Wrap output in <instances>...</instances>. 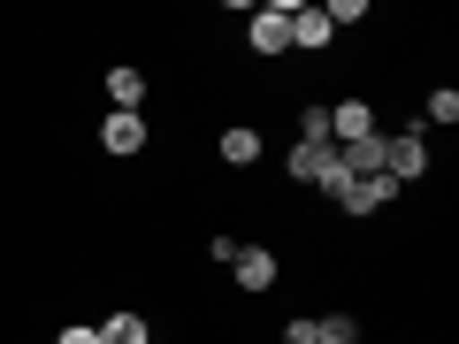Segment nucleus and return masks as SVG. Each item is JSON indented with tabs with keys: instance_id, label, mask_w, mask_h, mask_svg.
Returning a JSON list of instances; mask_svg holds the SVG:
<instances>
[{
	"instance_id": "1",
	"label": "nucleus",
	"mask_w": 459,
	"mask_h": 344,
	"mask_svg": "<svg viewBox=\"0 0 459 344\" xmlns=\"http://www.w3.org/2000/svg\"><path fill=\"white\" fill-rule=\"evenodd\" d=\"M421 168H429L421 131H398V138H383V176H391V184H413Z\"/></svg>"
},
{
	"instance_id": "2",
	"label": "nucleus",
	"mask_w": 459,
	"mask_h": 344,
	"mask_svg": "<svg viewBox=\"0 0 459 344\" xmlns=\"http://www.w3.org/2000/svg\"><path fill=\"white\" fill-rule=\"evenodd\" d=\"M368 138H376V108H368V99L329 108V146H368Z\"/></svg>"
},
{
	"instance_id": "3",
	"label": "nucleus",
	"mask_w": 459,
	"mask_h": 344,
	"mask_svg": "<svg viewBox=\"0 0 459 344\" xmlns=\"http://www.w3.org/2000/svg\"><path fill=\"white\" fill-rule=\"evenodd\" d=\"M253 54H283V47H291V8H283V0H276V8H253Z\"/></svg>"
},
{
	"instance_id": "4",
	"label": "nucleus",
	"mask_w": 459,
	"mask_h": 344,
	"mask_svg": "<svg viewBox=\"0 0 459 344\" xmlns=\"http://www.w3.org/2000/svg\"><path fill=\"white\" fill-rule=\"evenodd\" d=\"M391 199H398V184L376 168V176H352V184H344L337 207H344V214H376V207H391Z\"/></svg>"
},
{
	"instance_id": "5",
	"label": "nucleus",
	"mask_w": 459,
	"mask_h": 344,
	"mask_svg": "<svg viewBox=\"0 0 459 344\" xmlns=\"http://www.w3.org/2000/svg\"><path fill=\"white\" fill-rule=\"evenodd\" d=\"M230 268H238L246 291H268V283H276V253H268V245H238V261H230Z\"/></svg>"
},
{
	"instance_id": "6",
	"label": "nucleus",
	"mask_w": 459,
	"mask_h": 344,
	"mask_svg": "<svg viewBox=\"0 0 459 344\" xmlns=\"http://www.w3.org/2000/svg\"><path fill=\"white\" fill-rule=\"evenodd\" d=\"M100 146H108V153H138V146H146V115H123V108H115L108 131H100Z\"/></svg>"
},
{
	"instance_id": "7",
	"label": "nucleus",
	"mask_w": 459,
	"mask_h": 344,
	"mask_svg": "<svg viewBox=\"0 0 459 344\" xmlns=\"http://www.w3.org/2000/svg\"><path fill=\"white\" fill-rule=\"evenodd\" d=\"M222 161H230V168L261 161V131H246V123H230V131H222Z\"/></svg>"
},
{
	"instance_id": "8",
	"label": "nucleus",
	"mask_w": 459,
	"mask_h": 344,
	"mask_svg": "<svg viewBox=\"0 0 459 344\" xmlns=\"http://www.w3.org/2000/svg\"><path fill=\"white\" fill-rule=\"evenodd\" d=\"M108 99L123 115H138V99H146V77H138V69H108Z\"/></svg>"
},
{
	"instance_id": "9",
	"label": "nucleus",
	"mask_w": 459,
	"mask_h": 344,
	"mask_svg": "<svg viewBox=\"0 0 459 344\" xmlns=\"http://www.w3.org/2000/svg\"><path fill=\"white\" fill-rule=\"evenodd\" d=\"M291 47H329V16L322 8H291Z\"/></svg>"
},
{
	"instance_id": "10",
	"label": "nucleus",
	"mask_w": 459,
	"mask_h": 344,
	"mask_svg": "<svg viewBox=\"0 0 459 344\" xmlns=\"http://www.w3.org/2000/svg\"><path fill=\"white\" fill-rule=\"evenodd\" d=\"M314 344H360V322L352 314H322L314 322Z\"/></svg>"
},
{
	"instance_id": "11",
	"label": "nucleus",
	"mask_w": 459,
	"mask_h": 344,
	"mask_svg": "<svg viewBox=\"0 0 459 344\" xmlns=\"http://www.w3.org/2000/svg\"><path fill=\"white\" fill-rule=\"evenodd\" d=\"M322 161H329V146H291V161H283V168H291V184H314V176H322Z\"/></svg>"
},
{
	"instance_id": "12",
	"label": "nucleus",
	"mask_w": 459,
	"mask_h": 344,
	"mask_svg": "<svg viewBox=\"0 0 459 344\" xmlns=\"http://www.w3.org/2000/svg\"><path fill=\"white\" fill-rule=\"evenodd\" d=\"M100 344H146V322L138 314H115V322H100Z\"/></svg>"
},
{
	"instance_id": "13",
	"label": "nucleus",
	"mask_w": 459,
	"mask_h": 344,
	"mask_svg": "<svg viewBox=\"0 0 459 344\" xmlns=\"http://www.w3.org/2000/svg\"><path fill=\"white\" fill-rule=\"evenodd\" d=\"M299 138H307V146H329V108H307V115H299Z\"/></svg>"
},
{
	"instance_id": "14",
	"label": "nucleus",
	"mask_w": 459,
	"mask_h": 344,
	"mask_svg": "<svg viewBox=\"0 0 459 344\" xmlns=\"http://www.w3.org/2000/svg\"><path fill=\"white\" fill-rule=\"evenodd\" d=\"M429 123H459V92H429Z\"/></svg>"
},
{
	"instance_id": "15",
	"label": "nucleus",
	"mask_w": 459,
	"mask_h": 344,
	"mask_svg": "<svg viewBox=\"0 0 459 344\" xmlns=\"http://www.w3.org/2000/svg\"><path fill=\"white\" fill-rule=\"evenodd\" d=\"M322 16H329V31H337V23H360V16H368V8H360V0H329Z\"/></svg>"
},
{
	"instance_id": "16",
	"label": "nucleus",
	"mask_w": 459,
	"mask_h": 344,
	"mask_svg": "<svg viewBox=\"0 0 459 344\" xmlns=\"http://www.w3.org/2000/svg\"><path fill=\"white\" fill-rule=\"evenodd\" d=\"M54 344H100V329H62Z\"/></svg>"
}]
</instances>
